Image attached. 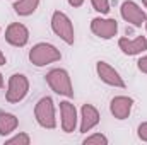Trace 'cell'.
Here are the masks:
<instances>
[{
	"mask_svg": "<svg viewBox=\"0 0 147 145\" xmlns=\"http://www.w3.org/2000/svg\"><path fill=\"white\" fill-rule=\"evenodd\" d=\"M144 24H146V29H147V19H146V22H144Z\"/></svg>",
	"mask_w": 147,
	"mask_h": 145,
	"instance_id": "obj_25",
	"label": "cell"
},
{
	"mask_svg": "<svg viewBox=\"0 0 147 145\" xmlns=\"http://www.w3.org/2000/svg\"><path fill=\"white\" fill-rule=\"evenodd\" d=\"M51 29L60 39H63L67 44H74V26L72 21L69 19L67 14L60 12V10H55L53 15H51Z\"/></svg>",
	"mask_w": 147,
	"mask_h": 145,
	"instance_id": "obj_5",
	"label": "cell"
},
{
	"mask_svg": "<svg viewBox=\"0 0 147 145\" xmlns=\"http://www.w3.org/2000/svg\"><path fill=\"white\" fill-rule=\"evenodd\" d=\"M46 82L51 87L53 92L65 96V97H74V87L70 82V75L63 68H53L46 73Z\"/></svg>",
	"mask_w": 147,
	"mask_h": 145,
	"instance_id": "obj_2",
	"label": "cell"
},
{
	"mask_svg": "<svg viewBox=\"0 0 147 145\" xmlns=\"http://www.w3.org/2000/svg\"><path fill=\"white\" fill-rule=\"evenodd\" d=\"M96 72H98V77H99L105 84L113 85V87H120V89L125 87V82H123V79L120 77V73L116 72L111 65H108L106 62H98V63H96Z\"/></svg>",
	"mask_w": 147,
	"mask_h": 145,
	"instance_id": "obj_10",
	"label": "cell"
},
{
	"mask_svg": "<svg viewBox=\"0 0 147 145\" xmlns=\"http://www.w3.org/2000/svg\"><path fill=\"white\" fill-rule=\"evenodd\" d=\"M7 144L9 145H29L31 144V137L28 135V133H17V135H14L12 138H9L7 140Z\"/></svg>",
	"mask_w": 147,
	"mask_h": 145,
	"instance_id": "obj_17",
	"label": "cell"
},
{
	"mask_svg": "<svg viewBox=\"0 0 147 145\" xmlns=\"http://www.w3.org/2000/svg\"><path fill=\"white\" fill-rule=\"evenodd\" d=\"M137 67H139V70H140L142 73H147V55L142 56V58L137 62Z\"/></svg>",
	"mask_w": 147,
	"mask_h": 145,
	"instance_id": "obj_20",
	"label": "cell"
},
{
	"mask_svg": "<svg viewBox=\"0 0 147 145\" xmlns=\"http://www.w3.org/2000/svg\"><path fill=\"white\" fill-rule=\"evenodd\" d=\"M19 125V119L12 114V113H5V111H0V135L2 137H7L10 135Z\"/></svg>",
	"mask_w": 147,
	"mask_h": 145,
	"instance_id": "obj_14",
	"label": "cell"
},
{
	"mask_svg": "<svg viewBox=\"0 0 147 145\" xmlns=\"http://www.w3.org/2000/svg\"><path fill=\"white\" fill-rule=\"evenodd\" d=\"M5 41L12 46H17V48H22L28 44L29 41V31L24 24L21 22H12L9 24V28L5 29Z\"/></svg>",
	"mask_w": 147,
	"mask_h": 145,
	"instance_id": "obj_8",
	"label": "cell"
},
{
	"mask_svg": "<svg viewBox=\"0 0 147 145\" xmlns=\"http://www.w3.org/2000/svg\"><path fill=\"white\" fill-rule=\"evenodd\" d=\"M34 118L38 125L48 130H53L57 126V118H55V104L51 97H41L34 106Z\"/></svg>",
	"mask_w": 147,
	"mask_h": 145,
	"instance_id": "obj_3",
	"label": "cell"
},
{
	"mask_svg": "<svg viewBox=\"0 0 147 145\" xmlns=\"http://www.w3.org/2000/svg\"><path fill=\"white\" fill-rule=\"evenodd\" d=\"M3 87V77H2V73H0V89Z\"/></svg>",
	"mask_w": 147,
	"mask_h": 145,
	"instance_id": "obj_23",
	"label": "cell"
},
{
	"mask_svg": "<svg viewBox=\"0 0 147 145\" xmlns=\"http://www.w3.org/2000/svg\"><path fill=\"white\" fill-rule=\"evenodd\" d=\"M2 65H5V55L0 51V67H2Z\"/></svg>",
	"mask_w": 147,
	"mask_h": 145,
	"instance_id": "obj_22",
	"label": "cell"
},
{
	"mask_svg": "<svg viewBox=\"0 0 147 145\" xmlns=\"http://www.w3.org/2000/svg\"><path fill=\"white\" fill-rule=\"evenodd\" d=\"M84 145H108V138L103 133H94L87 138H84Z\"/></svg>",
	"mask_w": 147,
	"mask_h": 145,
	"instance_id": "obj_16",
	"label": "cell"
},
{
	"mask_svg": "<svg viewBox=\"0 0 147 145\" xmlns=\"http://www.w3.org/2000/svg\"><path fill=\"white\" fill-rule=\"evenodd\" d=\"M38 5H39V0H17L14 3V10H16L17 15L26 17V15H31L36 10Z\"/></svg>",
	"mask_w": 147,
	"mask_h": 145,
	"instance_id": "obj_15",
	"label": "cell"
},
{
	"mask_svg": "<svg viewBox=\"0 0 147 145\" xmlns=\"http://www.w3.org/2000/svg\"><path fill=\"white\" fill-rule=\"evenodd\" d=\"M91 31L101 39H111L118 33V22L115 19H103L94 17L91 21Z\"/></svg>",
	"mask_w": 147,
	"mask_h": 145,
	"instance_id": "obj_7",
	"label": "cell"
},
{
	"mask_svg": "<svg viewBox=\"0 0 147 145\" xmlns=\"http://www.w3.org/2000/svg\"><path fill=\"white\" fill-rule=\"evenodd\" d=\"M137 135L142 142H147V121L146 123H140L139 125V130H137Z\"/></svg>",
	"mask_w": 147,
	"mask_h": 145,
	"instance_id": "obj_19",
	"label": "cell"
},
{
	"mask_svg": "<svg viewBox=\"0 0 147 145\" xmlns=\"http://www.w3.org/2000/svg\"><path fill=\"white\" fill-rule=\"evenodd\" d=\"M142 3H144V5H146V9H147V0H142Z\"/></svg>",
	"mask_w": 147,
	"mask_h": 145,
	"instance_id": "obj_24",
	"label": "cell"
},
{
	"mask_svg": "<svg viewBox=\"0 0 147 145\" xmlns=\"http://www.w3.org/2000/svg\"><path fill=\"white\" fill-rule=\"evenodd\" d=\"M118 46H120V50H121L125 55L134 56V55H140L142 51L147 50V39H146V36H139V38H135V39L120 38Z\"/></svg>",
	"mask_w": 147,
	"mask_h": 145,
	"instance_id": "obj_13",
	"label": "cell"
},
{
	"mask_svg": "<svg viewBox=\"0 0 147 145\" xmlns=\"http://www.w3.org/2000/svg\"><path fill=\"white\" fill-rule=\"evenodd\" d=\"M29 92V80L26 75L22 73H14L9 79V87L5 92V99L10 104H16L19 101H22Z\"/></svg>",
	"mask_w": 147,
	"mask_h": 145,
	"instance_id": "obj_4",
	"label": "cell"
},
{
	"mask_svg": "<svg viewBox=\"0 0 147 145\" xmlns=\"http://www.w3.org/2000/svg\"><path fill=\"white\" fill-rule=\"evenodd\" d=\"M134 106V99L128 96H116L110 103V111L116 119H127Z\"/></svg>",
	"mask_w": 147,
	"mask_h": 145,
	"instance_id": "obj_11",
	"label": "cell"
},
{
	"mask_svg": "<svg viewBox=\"0 0 147 145\" xmlns=\"http://www.w3.org/2000/svg\"><path fill=\"white\" fill-rule=\"evenodd\" d=\"M99 123V111L92 104H84L80 109V133L91 132Z\"/></svg>",
	"mask_w": 147,
	"mask_h": 145,
	"instance_id": "obj_12",
	"label": "cell"
},
{
	"mask_svg": "<svg viewBox=\"0 0 147 145\" xmlns=\"http://www.w3.org/2000/svg\"><path fill=\"white\" fill-rule=\"evenodd\" d=\"M92 7L99 14H108L110 12V0H91Z\"/></svg>",
	"mask_w": 147,
	"mask_h": 145,
	"instance_id": "obj_18",
	"label": "cell"
},
{
	"mask_svg": "<svg viewBox=\"0 0 147 145\" xmlns=\"http://www.w3.org/2000/svg\"><path fill=\"white\" fill-rule=\"evenodd\" d=\"M69 3H70L72 7H80V5L84 3V0H69Z\"/></svg>",
	"mask_w": 147,
	"mask_h": 145,
	"instance_id": "obj_21",
	"label": "cell"
},
{
	"mask_svg": "<svg viewBox=\"0 0 147 145\" xmlns=\"http://www.w3.org/2000/svg\"><path fill=\"white\" fill-rule=\"evenodd\" d=\"M120 12H121V17L127 22H130L132 26H135V28H142V24L146 22V19H147L146 12L135 2H132V0H125L121 3Z\"/></svg>",
	"mask_w": 147,
	"mask_h": 145,
	"instance_id": "obj_6",
	"label": "cell"
},
{
	"mask_svg": "<svg viewBox=\"0 0 147 145\" xmlns=\"http://www.w3.org/2000/svg\"><path fill=\"white\" fill-rule=\"evenodd\" d=\"M62 58L60 50H57L50 43H38L29 51V62L36 67H45L50 63H55Z\"/></svg>",
	"mask_w": 147,
	"mask_h": 145,
	"instance_id": "obj_1",
	"label": "cell"
},
{
	"mask_svg": "<svg viewBox=\"0 0 147 145\" xmlns=\"http://www.w3.org/2000/svg\"><path fill=\"white\" fill-rule=\"evenodd\" d=\"M60 123L62 130L65 133H72L77 128V109L70 101H62L60 103Z\"/></svg>",
	"mask_w": 147,
	"mask_h": 145,
	"instance_id": "obj_9",
	"label": "cell"
}]
</instances>
